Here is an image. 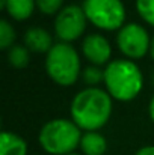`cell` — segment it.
<instances>
[{"instance_id":"6da1fadb","label":"cell","mask_w":154,"mask_h":155,"mask_svg":"<svg viewBox=\"0 0 154 155\" xmlns=\"http://www.w3.org/2000/svg\"><path fill=\"white\" fill-rule=\"evenodd\" d=\"M112 113V100L107 92L98 87H88L79 92L71 103L73 122L83 130L101 128Z\"/></svg>"},{"instance_id":"7a4b0ae2","label":"cell","mask_w":154,"mask_h":155,"mask_svg":"<svg viewBox=\"0 0 154 155\" xmlns=\"http://www.w3.org/2000/svg\"><path fill=\"white\" fill-rule=\"evenodd\" d=\"M104 83L110 97L119 101H130L142 89V74L130 60H113L104 69Z\"/></svg>"},{"instance_id":"3957f363","label":"cell","mask_w":154,"mask_h":155,"mask_svg":"<svg viewBox=\"0 0 154 155\" xmlns=\"http://www.w3.org/2000/svg\"><path fill=\"white\" fill-rule=\"evenodd\" d=\"M80 128L67 119H53L47 122L39 133V143L53 155H68L80 145Z\"/></svg>"},{"instance_id":"277c9868","label":"cell","mask_w":154,"mask_h":155,"mask_svg":"<svg viewBox=\"0 0 154 155\" xmlns=\"http://www.w3.org/2000/svg\"><path fill=\"white\" fill-rule=\"evenodd\" d=\"M46 68L51 78L62 84L70 86L76 83L80 74V59L77 51L67 42H59L47 53Z\"/></svg>"},{"instance_id":"5b68a950","label":"cell","mask_w":154,"mask_h":155,"mask_svg":"<svg viewBox=\"0 0 154 155\" xmlns=\"http://www.w3.org/2000/svg\"><path fill=\"white\" fill-rule=\"evenodd\" d=\"M83 11L86 18L103 30H116L125 20V8L121 0H85Z\"/></svg>"},{"instance_id":"8992f818","label":"cell","mask_w":154,"mask_h":155,"mask_svg":"<svg viewBox=\"0 0 154 155\" xmlns=\"http://www.w3.org/2000/svg\"><path fill=\"white\" fill-rule=\"evenodd\" d=\"M86 27V15L83 8L77 5H70L60 9L54 20V32L56 36L62 42H71L82 36Z\"/></svg>"},{"instance_id":"52a82bcc","label":"cell","mask_w":154,"mask_h":155,"mask_svg":"<svg viewBox=\"0 0 154 155\" xmlns=\"http://www.w3.org/2000/svg\"><path fill=\"white\" fill-rule=\"evenodd\" d=\"M116 44L121 51L132 59L142 57L148 51V47H151V41L147 30L136 23L125 24L119 29L116 36Z\"/></svg>"},{"instance_id":"ba28073f","label":"cell","mask_w":154,"mask_h":155,"mask_svg":"<svg viewBox=\"0 0 154 155\" xmlns=\"http://www.w3.org/2000/svg\"><path fill=\"white\" fill-rule=\"evenodd\" d=\"M82 50L85 57L95 63V65H103L109 60L110 54H112V48H110V44L109 41L98 33H92V35H88L85 39H83V44H82Z\"/></svg>"},{"instance_id":"9c48e42d","label":"cell","mask_w":154,"mask_h":155,"mask_svg":"<svg viewBox=\"0 0 154 155\" xmlns=\"http://www.w3.org/2000/svg\"><path fill=\"white\" fill-rule=\"evenodd\" d=\"M24 44L30 51L49 53L53 47L51 35L43 27H30L24 33Z\"/></svg>"},{"instance_id":"30bf717a","label":"cell","mask_w":154,"mask_h":155,"mask_svg":"<svg viewBox=\"0 0 154 155\" xmlns=\"http://www.w3.org/2000/svg\"><path fill=\"white\" fill-rule=\"evenodd\" d=\"M27 154V145L26 142L14 134L3 131L0 134V155H26Z\"/></svg>"},{"instance_id":"8fae6325","label":"cell","mask_w":154,"mask_h":155,"mask_svg":"<svg viewBox=\"0 0 154 155\" xmlns=\"http://www.w3.org/2000/svg\"><path fill=\"white\" fill-rule=\"evenodd\" d=\"M80 148L85 152V155H103L107 148V143L101 134L88 131L85 136H82Z\"/></svg>"},{"instance_id":"7c38bea8","label":"cell","mask_w":154,"mask_h":155,"mask_svg":"<svg viewBox=\"0 0 154 155\" xmlns=\"http://www.w3.org/2000/svg\"><path fill=\"white\" fill-rule=\"evenodd\" d=\"M5 9L12 18L18 21L27 20L35 9V0H8Z\"/></svg>"},{"instance_id":"4fadbf2b","label":"cell","mask_w":154,"mask_h":155,"mask_svg":"<svg viewBox=\"0 0 154 155\" xmlns=\"http://www.w3.org/2000/svg\"><path fill=\"white\" fill-rule=\"evenodd\" d=\"M29 48L23 45H14L8 51V60L14 68H24L29 63Z\"/></svg>"},{"instance_id":"5bb4252c","label":"cell","mask_w":154,"mask_h":155,"mask_svg":"<svg viewBox=\"0 0 154 155\" xmlns=\"http://www.w3.org/2000/svg\"><path fill=\"white\" fill-rule=\"evenodd\" d=\"M14 41H15V32L12 26L6 20H2L0 21V48L3 50L9 48Z\"/></svg>"},{"instance_id":"9a60e30c","label":"cell","mask_w":154,"mask_h":155,"mask_svg":"<svg viewBox=\"0 0 154 155\" xmlns=\"http://www.w3.org/2000/svg\"><path fill=\"white\" fill-rule=\"evenodd\" d=\"M136 9L148 24L154 26V0H136Z\"/></svg>"},{"instance_id":"2e32d148","label":"cell","mask_w":154,"mask_h":155,"mask_svg":"<svg viewBox=\"0 0 154 155\" xmlns=\"http://www.w3.org/2000/svg\"><path fill=\"white\" fill-rule=\"evenodd\" d=\"M82 78L86 84H91V86L98 84L100 81L104 80V71H101L98 66H88L82 72Z\"/></svg>"},{"instance_id":"e0dca14e","label":"cell","mask_w":154,"mask_h":155,"mask_svg":"<svg viewBox=\"0 0 154 155\" xmlns=\"http://www.w3.org/2000/svg\"><path fill=\"white\" fill-rule=\"evenodd\" d=\"M62 2L63 0H36V5H38L41 12H44L47 15H51V14H56L60 9Z\"/></svg>"},{"instance_id":"ac0fdd59","label":"cell","mask_w":154,"mask_h":155,"mask_svg":"<svg viewBox=\"0 0 154 155\" xmlns=\"http://www.w3.org/2000/svg\"><path fill=\"white\" fill-rule=\"evenodd\" d=\"M136 155H154V146H145V148H141Z\"/></svg>"},{"instance_id":"d6986e66","label":"cell","mask_w":154,"mask_h":155,"mask_svg":"<svg viewBox=\"0 0 154 155\" xmlns=\"http://www.w3.org/2000/svg\"><path fill=\"white\" fill-rule=\"evenodd\" d=\"M150 116H151V119H153V122H154V97H153V100H151V103H150Z\"/></svg>"},{"instance_id":"ffe728a7","label":"cell","mask_w":154,"mask_h":155,"mask_svg":"<svg viewBox=\"0 0 154 155\" xmlns=\"http://www.w3.org/2000/svg\"><path fill=\"white\" fill-rule=\"evenodd\" d=\"M150 51H151V56H153V59H154V38L151 39V47H150Z\"/></svg>"},{"instance_id":"44dd1931","label":"cell","mask_w":154,"mask_h":155,"mask_svg":"<svg viewBox=\"0 0 154 155\" xmlns=\"http://www.w3.org/2000/svg\"><path fill=\"white\" fill-rule=\"evenodd\" d=\"M6 3H8V0H0V8H6Z\"/></svg>"},{"instance_id":"7402d4cb","label":"cell","mask_w":154,"mask_h":155,"mask_svg":"<svg viewBox=\"0 0 154 155\" xmlns=\"http://www.w3.org/2000/svg\"><path fill=\"white\" fill-rule=\"evenodd\" d=\"M68 155H79V154H74V152H73V154H68Z\"/></svg>"},{"instance_id":"603a6c76","label":"cell","mask_w":154,"mask_h":155,"mask_svg":"<svg viewBox=\"0 0 154 155\" xmlns=\"http://www.w3.org/2000/svg\"><path fill=\"white\" fill-rule=\"evenodd\" d=\"M153 83H154V75H153Z\"/></svg>"}]
</instances>
